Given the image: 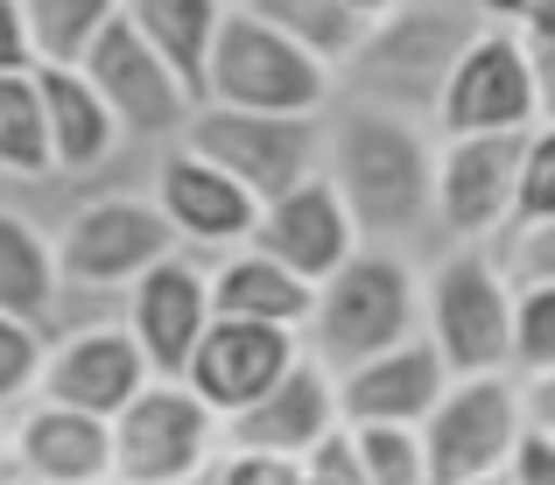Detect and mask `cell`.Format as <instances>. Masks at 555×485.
Wrapping results in <instances>:
<instances>
[{"instance_id": "e575fe53", "label": "cell", "mask_w": 555, "mask_h": 485, "mask_svg": "<svg viewBox=\"0 0 555 485\" xmlns=\"http://www.w3.org/2000/svg\"><path fill=\"white\" fill-rule=\"evenodd\" d=\"M492 28H514L520 42H555V0H478Z\"/></svg>"}, {"instance_id": "8992f818", "label": "cell", "mask_w": 555, "mask_h": 485, "mask_svg": "<svg viewBox=\"0 0 555 485\" xmlns=\"http://www.w3.org/2000/svg\"><path fill=\"white\" fill-rule=\"evenodd\" d=\"M50 240H56L64 289H99V296H127L134 275H149L163 254H177V226L141 190H99V197L70 204Z\"/></svg>"}, {"instance_id": "d590c367", "label": "cell", "mask_w": 555, "mask_h": 485, "mask_svg": "<svg viewBox=\"0 0 555 485\" xmlns=\"http://www.w3.org/2000/svg\"><path fill=\"white\" fill-rule=\"evenodd\" d=\"M506 485H555V436L548 430H520L514 458H506Z\"/></svg>"}, {"instance_id": "4316f807", "label": "cell", "mask_w": 555, "mask_h": 485, "mask_svg": "<svg viewBox=\"0 0 555 485\" xmlns=\"http://www.w3.org/2000/svg\"><path fill=\"white\" fill-rule=\"evenodd\" d=\"M28 36H36V64H78L85 42L120 14V0H22Z\"/></svg>"}, {"instance_id": "52a82bcc", "label": "cell", "mask_w": 555, "mask_h": 485, "mask_svg": "<svg viewBox=\"0 0 555 485\" xmlns=\"http://www.w3.org/2000/svg\"><path fill=\"white\" fill-rule=\"evenodd\" d=\"M183 149L254 190L260 204L296 190L302 176L324 169V113H240V106H197L183 120Z\"/></svg>"}, {"instance_id": "f35d334b", "label": "cell", "mask_w": 555, "mask_h": 485, "mask_svg": "<svg viewBox=\"0 0 555 485\" xmlns=\"http://www.w3.org/2000/svg\"><path fill=\"white\" fill-rule=\"evenodd\" d=\"M520 408H528V430H548L555 436V373L520 380Z\"/></svg>"}, {"instance_id": "60d3db41", "label": "cell", "mask_w": 555, "mask_h": 485, "mask_svg": "<svg viewBox=\"0 0 555 485\" xmlns=\"http://www.w3.org/2000/svg\"><path fill=\"white\" fill-rule=\"evenodd\" d=\"M0 464H8V422H0Z\"/></svg>"}, {"instance_id": "9c48e42d", "label": "cell", "mask_w": 555, "mask_h": 485, "mask_svg": "<svg viewBox=\"0 0 555 485\" xmlns=\"http://www.w3.org/2000/svg\"><path fill=\"white\" fill-rule=\"evenodd\" d=\"M218 416L183 380H149L134 401L113 416V478L120 485H197L218 458Z\"/></svg>"}, {"instance_id": "484cf974", "label": "cell", "mask_w": 555, "mask_h": 485, "mask_svg": "<svg viewBox=\"0 0 555 485\" xmlns=\"http://www.w3.org/2000/svg\"><path fill=\"white\" fill-rule=\"evenodd\" d=\"M232 8H254L268 28H282L288 42H302V50L331 71L366 42V14H359L352 0H232Z\"/></svg>"}, {"instance_id": "3957f363", "label": "cell", "mask_w": 555, "mask_h": 485, "mask_svg": "<svg viewBox=\"0 0 555 485\" xmlns=\"http://www.w3.org/2000/svg\"><path fill=\"white\" fill-rule=\"evenodd\" d=\"M422 331V275L401 246H359L345 268L317 282L310 323H302V352L324 366L331 380L345 366L373 359V352L401 345Z\"/></svg>"}, {"instance_id": "277c9868", "label": "cell", "mask_w": 555, "mask_h": 485, "mask_svg": "<svg viewBox=\"0 0 555 485\" xmlns=\"http://www.w3.org/2000/svg\"><path fill=\"white\" fill-rule=\"evenodd\" d=\"M422 331L443 352L450 380L514 373V275L492 246H443L422 275Z\"/></svg>"}, {"instance_id": "ba28073f", "label": "cell", "mask_w": 555, "mask_h": 485, "mask_svg": "<svg viewBox=\"0 0 555 485\" xmlns=\"http://www.w3.org/2000/svg\"><path fill=\"white\" fill-rule=\"evenodd\" d=\"M528 408H520L514 373H464L443 387V401L422 416V458H429V485H472L500 478L514 458Z\"/></svg>"}, {"instance_id": "7402d4cb", "label": "cell", "mask_w": 555, "mask_h": 485, "mask_svg": "<svg viewBox=\"0 0 555 485\" xmlns=\"http://www.w3.org/2000/svg\"><path fill=\"white\" fill-rule=\"evenodd\" d=\"M42 85V120H50V162L56 176H92L106 169L113 149H120V127H113L106 99L92 92L78 64H36Z\"/></svg>"}, {"instance_id": "83f0119b", "label": "cell", "mask_w": 555, "mask_h": 485, "mask_svg": "<svg viewBox=\"0 0 555 485\" xmlns=\"http://www.w3.org/2000/svg\"><path fill=\"white\" fill-rule=\"evenodd\" d=\"M352 444H359V472H366V485H429L422 430H401V422H366V430H352Z\"/></svg>"}, {"instance_id": "f546056e", "label": "cell", "mask_w": 555, "mask_h": 485, "mask_svg": "<svg viewBox=\"0 0 555 485\" xmlns=\"http://www.w3.org/2000/svg\"><path fill=\"white\" fill-rule=\"evenodd\" d=\"M542 218H555V127L534 120L528 141H520V183H514V218H506V232L542 226Z\"/></svg>"}, {"instance_id": "f1b7e54d", "label": "cell", "mask_w": 555, "mask_h": 485, "mask_svg": "<svg viewBox=\"0 0 555 485\" xmlns=\"http://www.w3.org/2000/svg\"><path fill=\"white\" fill-rule=\"evenodd\" d=\"M555 373V282H514V380Z\"/></svg>"}, {"instance_id": "44dd1931", "label": "cell", "mask_w": 555, "mask_h": 485, "mask_svg": "<svg viewBox=\"0 0 555 485\" xmlns=\"http://www.w3.org/2000/svg\"><path fill=\"white\" fill-rule=\"evenodd\" d=\"M204 282H211V317L282 323V331H302V323H310V303H317V282L288 275L282 260L260 254L254 240H246V246H225V254H211Z\"/></svg>"}, {"instance_id": "d4e9b609", "label": "cell", "mask_w": 555, "mask_h": 485, "mask_svg": "<svg viewBox=\"0 0 555 485\" xmlns=\"http://www.w3.org/2000/svg\"><path fill=\"white\" fill-rule=\"evenodd\" d=\"M50 120L36 71H0V183H50Z\"/></svg>"}, {"instance_id": "9a60e30c", "label": "cell", "mask_w": 555, "mask_h": 485, "mask_svg": "<svg viewBox=\"0 0 555 485\" xmlns=\"http://www.w3.org/2000/svg\"><path fill=\"white\" fill-rule=\"evenodd\" d=\"M120 323L134 331L141 359H149L155 380H183L190 352H197L204 323H211V282H204V268L183 254H163L149 275H134L120 296Z\"/></svg>"}, {"instance_id": "836d02e7", "label": "cell", "mask_w": 555, "mask_h": 485, "mask_svg": "<svg viewBox=\"0 0 555 485\" xmlns=\"http://www.w3.org/2000/svg\"><path fill=\"white\" fill-rule=\"evenodd\" d=\"M302 485H366V472H359V444H352L345 422L310 450V458H302Z\"/></svg>"}, {"instance_id": "ab89813d", "label": "cell", "mask_w": 555, "mask_h": 485, "mask_svg": "<svg viewBox=\"0 0 555 485\" xmlns=\"http://www.w3.org/2000/svg\"><path fill=\"white\" fill-rule=\"evenodd\" d=\"M352 8L366 14V22H379V14H393V8H401V0H352Z\"/></svg>"}, {"instance_id": "d6986e66", "label": "cell", "mask_w": 555, "mask_h": 485, "mask_svg": "<svg viewBox=\"0 0 555 485\" xmlns=\"http://www.w3.org/2000/svg\"><path fill=\"white\" fill-rule=\"evenodd\" d=\"M338 380L324 373V366L302 352L296 366H288L282 380H274L260 401H246L240 416L218 422V436H225V450H274V458H310L317 444H324L331 430H338Z\"/></svg>"}, {"instance_id": "1f68e13d", "label": "cell", "mask_w": 555, "mask_h": 485, "mask_svg": "<svg viewBox=\"0 0 555 485\" xmlns=\"http://www.w3.org/2000/svg\"><path fill=\"white\" fill-rule=\"evenodd\" d=\"M197 485H302V458H274V450H225L197 472Z\"/></svg>"}, {"instance_id": "4fadbf2b", "label": "cell", "mask_w": 555, "mask_h": 485, "mask_svg": "<svg viewBox=\"0 0 555 485\" xmlns=\"http://www.w3.org/2000/svg\"><path fill=\"white\" fill-rule=\"evenodd\" d=\"M296 359H302V331L246 323V317H211L204 337H197V352H190V366H183V387L225 422V416H240L246 401H260Z\"/></svg>"}, {"instance_id": "5bb4252c", "label": "cell", "mask_w": 555, "mask_h": 485, "mask_svg": "<svg viewBox=\"0 0 555 485\" xmlns=\"http://www.w3.org/2000/svg\"><path fill=\"white\" fill-rule=\"evenodd\" d=\"M149 380L155 373H149V359H141L134 331H127L120 317H106V323H78V331L50 337L36 394H42V401H64V408H85V416L113 422L141 387H149Z\"/></svg>"}, {"instance_id": "ffe728a7", "label": "cell", "mask_w": 555, "mask_h": 485, "mask_svg": "<svg viewBox=\"0 0 555 485\" xmlns=\"http://www.w3.org/2000/svg\"><path fill=\"white\" fill-rule=\"evenodd\" d=\"M8 458L28 485H106L113 478V422L64 401H22L8 430Z\"/></svg>"}, {"instance_id": "2e32d148", "label": "cell", "mask_w": 555, "mask_h": 485, "mask_svg": "<svg viewBox=\"0 0 555 485\" xmlns=\"http://www.w3.org/2000/svg\"><path fill=\"white\" fill-rule=\"evenodd\" d=\"M149 197L163 204V218L177 226V246H197V254L246 246L254 240V218H260L254 190H240L218 162H204L197 149H183V141H169V149L155 155Z\"/></svg>"}, {"instance_id": "e0dca14e", "label": "cell", "mask_w": 555, "mask_h": 485, "mask_svg": "<svg viewBox=\"0 0 555 485\" xmlns=\"http://www.w3.org/2000/svg\"><path fill=\"white\" fill-rule=\"evenodd\" d=\"M254 246H260V254H274L288 275H302V282H324V275L345 268V260H352L366 240H359L345 197L331 190V176L317 169V176H302L296 190H282V197L260 204Z\"/></svg>"}, {"instance_id": "6da1fadb", "label": "cell", "mask_w": 555, "mask_h": 485, "mask_svg": "<svg viewBox=\"0 0 555 485\" xmlns=\"http://www.w3.org/2000/svg\"><path fill=\"white\" fill-rule=\"evenodd\" d=\"M324 176L345 197L359 240L401 246L436 226V149L408 113L373 99H331L324 106Z\"/></svg>"}, {"instance_id": "8fae6325", "label": "cell", "mask_w": 555, "mask_h": 485, "mask_svg": "<svg viewBox=\"0 0 555 485\" xmlns=\"http://www.w3.org/2000/svg\"><path fill=\"white\" fill-rule=\"evenodd\" d=\"M436 127L450 135H528L534 127V64L514 28H478L457 50L443 92H436Z\"/></svg>"}, {"instance_id": "4dcf8cb0", "label": "cell", "mask_w": 555, "mask_h": 485, "mask_svg": "<svg viewBox=\"0 0 555 485\" xmlns=\"http://www.w3.org/2000/svg\"><path fill=\"white\" fill-rule=\"evenodd\" d=\"M42 352H50V331H42V323H22V317L0 310V416L22 408L28 394H36Z\"/></svg>"}, {"instance_id": "7bdbcfd3", "label": "cell", "mask_w": 555, "mask_h": 485, "mask_svg": "<svg viewBox=\"0 0 555 485\" xmlns=\"http://www.w3.org/2000/svg\"><path fill=\"white\" fill-rule=\"evenodd\" d=\"M106 485H120V478H106Z\"/></svg>"}, {"instance_id": "cb8c5ba5", "label": "cell", "mask_w": 555, "mask_h": 485, "mask_svg": "<svg viewBox=\"0 0 555 485\" xmlns=\"http://www.w3.org/2000/svg\"><path fill=\"white\" fill-rule=\"evenodd\" d=\"M225 8L232 0H120V22L177 71L190 92H197L204 85V56H211V36H218V22H225Z\"/></svg>"}, {"instance_id": "8d00e7d4", "label": "cell", "mask_w": 555, "mask_h": 485, "mask_svg": "<svg viewBox=\"0 0 555 485\" xmlns=\"http://www.w3.org/2000/svg\"><path fill=\"white\" fill-rule=\"evenodd\" d=\"M0 71H36V36H28L22 0H0Z\"/></svg>"}, {"instance_id": "74e56055", "label": "cell", "mask_w": 555, "mask_h": 485, "mask_svg": "<svg viewBox=\"0 0 555 485\" xmlns=\"http://www.w3.org/2000/svg\"><path fill=\"white\" fill-rule=\"evenodd\" d=\"M528 64H534V120L555 127V42H528Z\"/></svg>"}, {"instance_id": "603a6c76", "label": "cell", "mask_w": 555, "mask_h": 485, "mask_svg": "<svg viewBox=\"0 0 555 485\" xmlns=\"http://www.w3.org/2000/svg\"><path fill=\"white\" fill-rule=\"evenodd\" d=\"M64 275H56V240L42 232V218L28 204H0V310L42 323L56 337V317H64Z\"/></svg>"}, {"instance_id": "7c38bea8", "label": "cell", "mask_w": 555, "mask_h": 485, "mask_svg": "<svg viewBox=\"0 0 555 485\" xmlns=\"http://www.w3.org/2000/svg\"><path fill=\"white\" fill-rule=\"evenodd\" d=\"M520 141L528 135H450L436 149V232L450 246H492L514 218Z\"/></svg>"}, {"instance_id": "b9f144b4", "label": "cell", "mask_w": 555, "mask_h": 485, "mask_svg": "<svg viewBox=\"0 0 555 485\" xmlns=\"http://www.w3.org/2000/svg\"><path fill=\"white\" fill-rule=\"evenodd\" d=\"M472 485H506V478H472Z\"/></svg>"}, {"instance_id": "30bf717a", "label": "cell", "mask_w": 555, "mask_h": 485, "mask_svg": "<svg viewBox=\"0 0 555 485\" xmlns=\"http://www.w3.org/2000/svg\"><path fill=\"white\" fill-rule=\"evenodd\" d=\"M78 71L92 78V92L106 99V113H113V127H120V141H177L183 120L204 106V99L190 92V85L149 50V42L134 36V28L120 22V14H113V22L99 28L92 42H85Z\"/></svg>"}, {"instance_id": "ac0fdd59", "label": "cell", "mask_w": 555, "mask_h": 485, "mask_svg": "<svg viewBox=\"0 0 555 485\" xmlns=\"http://www.w3.org/2000/svg\"><path fill=\"white\" fill-rule=\"evenodd\" d=\"M443 387H450L443 352L429 345V331H415V337H401V345L373 352V359L345 366L338 373V416H345V430H366V422L422 430V416L443 401Z\"/></svg>"}, {"instance_id": "d6a6232c", "label": "cell", "mask_w": 555, "mask_h": 485, "mask_svg": "<svg viewBox=\"0 0 555 485\" xmlns=\"http://www.w3.org/2000/svg\"><path fill=\"white\" fill-rule=\"evenodd\" d=\"M492 254H500V268L514 275V282H555V218L492 240Z\"/></svg>"}, {"instance_id": "5b68a950", "label": "cell", "mask_w": 555, "mask_h": 485, "mask_svg": "<svg viewBox=\"0 0 555 485\" xmlns=\"http://www.w3.org/2000/svg\"><path fill=\"white\" fill-rule=\"evenodd\" d=\"M197 92L204 106H240V113H324L338 99V71L317 64L282 28H268L254 8H225Z\"/></svg>"}, {"instance_id": "7a4b0ae2", "label": "cell", "mask_w": 555, "mask_h": 485, "mask_svg": "<svg viewBox=\"0 0 555 485\" xmlns=\"http://www.w3.org/2000/svg\"><path fill=\"white\" fill-rule=\"evenodd\" d=\"M486 28L478 0H401L393 14L366 22V42L338 64V92L345 99H373L393 113H436L457 50Z\"/></svg>"}]
</instances>
